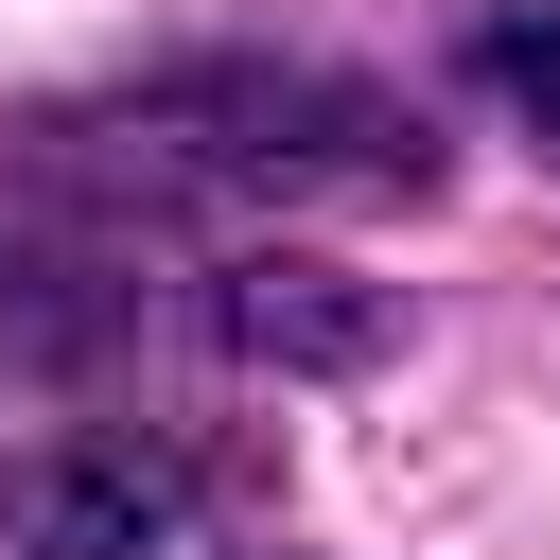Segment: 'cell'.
Returning a JSON list of instances; mask_svg holds the SVG:
<instances>
[{
    "label": "cell",
    "instance_id": "obj_3",
    "mask_svg": "<svg viewBox=\"0 0 560 560\" xmlns=\"http://www.w3.org/2000/svg\"><path fill=\"white\" fill-rule=\"evenodd\" d=\"M158 525H175V508H158L140 472H105V455H70V472L18 490V542H35V560H158Z\"/></svg>",
    "mask_w": 560,
    "mask_h": 560
},
{
    "label": "cell",
    "instance_id": "obj_4",
    "mask_svg": "<svg viewBox=\"0 0 560 560\" xmlns=\"http://www.w3.org/2000/svg\"><path fill=\"white\" fill-rule=\"evenodd\" d=\"M525 140H560V0H508V18H472V52H455Z\"/></svg>",
    "mask_w": 560,
    "mask_h": 560
},
{
    "label": "cell",
    "instance_id": "obj_2",
    "mask_svg": "<svg viewBox=\"0 0 560 560\" xmlns=\"http://www.w3.org/2000/svg\"><path fill=\"white\" fill-rule=\"evenodd\" d=\"M210 332H228L245 368H280V385H368V368L402 350L385 280H350V262H315V245H245V262H210Z\"/></svg>",
    "mask_w": 560,
    "mask_h": 560
},
{
    "label": "cell",
    "instance_id": "obj_1",
    "mask_svg": "<svg viewBox=\"0 0 560 560\" xmlns=\"http://www.w3.org/2000/svg\"><path fill=\"white\" fill-rule=\"evenodd\" d=\"M140 140H175V175H228V192H280V210L438 192L420 105L332 70V52H175V70H140Z\"/></svg>",
    "mask_w": 560,
    "mask_h": 560
}]
</instances>
